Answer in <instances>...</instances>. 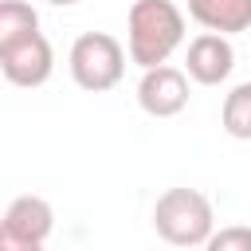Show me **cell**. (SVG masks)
<instances>
[{"instance_id":"obj_1","label":"cell","mask_w":251,"mask_h":251,"mask_svg":"<svg viewBox=\"0 0 251 251\" xmlns=\"http://www.w3.org/2000/svg\"><path fill=\"white\" fill-rule=\"evenodd\" d=\"M180 43H184V12L173 0H133L126 20V47L141 71L169 63V55Z\"/></svg>"},{"instance_id":"obj_2","label":"cell","mask_w":251,"mask_h":251,"mask_svg":"<svg viewBox=\"0 0 251 251\" xmlns=\"http://www.w3.org/2000/svg\"><path fill=\"white\" fill-rule=\"evenodd\" d=\"M153 231L173 247H208L216 231L212 200L196 188H165L153 204Z\"/></svg>"},{"instance_id":"obj_3","label":"cell","mask_w":251,"mask_h":251,"mask_svg":"<svg viewBox=\"0 0 251 251\" xmlns=\"http://www.w3.org/2000/svg\"><path fill=\"white\" fill-rule=\"evenodd\" d=\"M126 51L110 31H86L71 43V55H67V67H71V78L75 86L90 90V94H106L122 82L126 75Z\"/></svg>"},{"instance_id":"obj_4","label":"cell","mask_w":251,"mask_h":251,"mask_svg":"<svg viewBox=\"0 0 251 251\" xmlns=\"http://www.w3.org/2000/svg\"><path fill=\"white\" fill-rule=\"evenodd\" d=\"M55 231V208L35 196V192H24L16 196L8 208H4V220H0V247L4 251H39Z\"/></svg>"},{"instance_id":"obj_5","label":"cell","mask_w":251,"mask_h":251,"mask_svg":"<svg viewBox=\"0 0 251 251\" xmlns=\"http://www.w3.org/2000/svg\"><path fill=\"white\" fill-rule=\"evenodd\" d=\"M0 71H4V78L12 86H24V90L43 86L51 78V71H55V51H51L47 35L31 31V35H24L16 43H0Z\"/></svg>"},{"instance_id":"obj_6","label":"cell","mask_w":251,"mask_h":251,"mask_svg":"<svg viewBox=\"0 0 251 251\" xmlns=\"http://www.w3.org/2000/svg\"><path fill=\"white\" fill-rule=\"evenodd\" d=\"M137 106L149 118H176L188 106V71L169 67V63L145 67L137 82Z\"/></svg>"},{"instance_id":"obj_7","label":"cell","mask_w":251,"mask_h":251,"mask_svg":"<svg viewBox=\"0 0 251 251\" xmlns=\"http://www.w3.org/2000/svg\"><path fill=\"white\" fill-rule=\"evenodd\" d=\"M235 67V47L224 31H200L184 51V71L200 86H220Z\"/></svg>"},{"instance_id":"obj_8","label":"cell","mask_w":251,"mask_h":251,"mask_svg":"<svg viewBox=\"0 0 251 251\" xmlns=\"http://www.w3.org/2000/svg\"><path fill=\"white\" fill-rule=\"evenodd\" d=\"M188 16L204 31H224V35L251 31V0H188Z\"/></svg>"},{"instance_id":"obj_9","label":"cell","mask_w":251,"mask_h":251,"mask_svg":"<svg viewBox=\"0 0 251 251\" xmlns=\"http://www.w3.org/2000/svg\"><path fill=\"white\" fill-rule=\"evenodd\" d=\"M220 126L227 137L251 141V82H239L227 90V98L220 106Z\"/></svg>"},{"instance_id":"obj_10","label":"cell","mask_w":251,"mask_h":251,"mask_svg":"<svg viewBox=\"0 0 251 251\" xmlns=\"http://www.w3.org/2000/svg\"><path fill=\"white\" fill-rule=\"evenodd\" d=\"M31 31H39L35 8L24 0H0V43H16Z\"/></svg>"},{"instance_id":"obj_11","label":"cell","mask_w":251,"mask_h":251,"mask_svg":"<svg viewBox=\"0 0 251 251\" xmlns=\"http://www.w3.org/2000/svg\"><path fill=\"white\" fill-rule=\"evenodd\" d=\"M208 251H251V227H243V224H231V227H220V231H212V239H208Z\"/></svg>"},{"instance_id":"obj_12","label":"cell","mask_w":251,"mask_h":251,"mask_svg":"<svg viewBox=\"0 0 251 251\" xmlns=\"http://www.w3.org/2000/svg\"><path fill=\"white\" fill-rule=\"evenodd\" d=\"M47 4H55V8H71V4H78V0H47Z\"/></svg>"}]
</instances>
